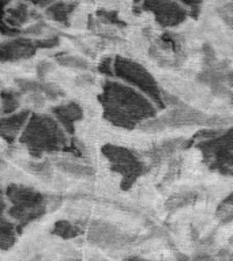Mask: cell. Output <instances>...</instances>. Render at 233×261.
I'll list each match as a JSON object with an SVG mask.
<instances>
[{"label": "cell", "mask_w": 233, "mask_h": 261, "mask_svg": "<svg viewBox=\"0 0 233 261\" xmlns=\"http://www.w3.org/2000/svg\"><path fill=\"white\" fill-rule=\"evenodd\" d=\"M6 12L8 14V16L4 19V22L10 24V26H14V28L18 29L24 23H26L29 18H30V11H29L28 4L22 3V2L16 4L15 7L7 8Z\"/></svg>", "instance_id": "8fae6325"}, {"label": "cell", "mask_w": 233, "mask_h": 261, "mask_svg": "<svg viewBox=\"0 0 233 261\" xmlns=\"http://www.w3.org/2000/svg\"><path fill=\"white\" fill-rule=\"evenodd\" d=\"M204 0H180V3H183L184 6L190 7V12L188 15H191L192 18H198L200 12V6Z\"/></svg>", "instance_id": "44dd1931"}, {"label": "cell", "mask_w": 233, "mask_h": 261, "mask_svg": "<svg viewBox=\"0 0 233 261\" xmlns=\"http://www.w3.org/2000/svg\"><path fill=\"white\" fill-rule=\"evenodd\" d=\"M77 8V3H65V2H53L51 6L45 10V15L49 19L60 23H67L69 15L73 14L74 10Z\"/></svg>", "instance_id": "30bf717a"}, {"label": "cell", "mask_w": 233, "mask_h": 261, "mask_svg": "<svg viewBox=\"0 0 233 261\" xmlns=\"http://www.w3.org/2000/svg\"><path fill=\"white\" fill-rule=\"evenodd\" d=\"M104 116L112 124L132 129L145 120L155 116L154 106L134 87L118 82H105L101 95Z\"/></svg>", "instance_id": "6da1fadb"}, {"label": "cell", "mask_w": 233, "mask_h": 261, "mask_svg": "<svg viewBox=\"0 0 233 261\" xmlns=\"http://www.w3.org/2000/svg\"><path fill=\"white\" fill-rule=\"evenodd\" d=\"M16 85H18L20 91H26V93H38L42 90L41 83L36 81H29V79H18Z\"/></svg>", "instance_id": "e0dca14e"}, {"label": "cell", "mask_w": 233, "mask_h": 261, "mask_svg": "<svg viewBox=\"0 0 233 261\" xmlns=\"http://www.w3.org/2000/svg\"><path fill=\"white\" fill-rule=\"evenodd\" d=\"M41 91H44L45 95L49 98V99H57V98H60L64 95V91L60 89V87H57L55 85H42V90Z\"/></svg>", "instance_id": "d6986e66"}, {"label": "cell", "mask_w": 233, "mask_h": 261, "mask_svg": "<svg viewBox=\"0 0 233 261\" xmlns=\"http://www.w3.org/2000/svg\"><path fill=\"white\" fill-rule=\"evenodd\" d=\"M20 142L28 146L33 156L40 158L44 152H57L64 148L67 139L55 118L42 114H33L28 118Z\"/></svg>", "instance_id": "7a4b0ae2"}, {"label": "cell", "mask_w": 233, "mask_h": 261, "mask_svg": "<svg viewBox=\"0 0 233 261\" xmlns=\"http://www.w3.org/2000/svg\"><path fill=\"white\" fill-rule=\"evenodd\" d=\"M2 193H3V191H2V189H0V197H2Z\"/></svg>", "instance_id": "f546056e"}, {"label": "cell", "mask_w": 233, "mask_h": 261, "mask_svg": "<svg viewBox=\"0 0 233 261\" xmlns=\"http://www.w3.org/2000/svg\"><path fill=\"white\" fill-rule=\"evenodd\" d=\"M29 118V112H14L7 114L6 117L0 118V135L3 136L7 143H12L15 140L18 132L24 129Z\"/></svg>", "instance_id": "52a82bcc"}, {"label": "cell", "mask_w": 233, "mask_h": 261, "mask_svg": "<svg viewBox=\"0 0 233 261\" xmlns=\"http://www.w3.org/2000/svg\"><path fill=\"white\" fill-rule=\"evenodd\" d=\"M34 41L25 37H14L11 40L0 44V61L2 63H14V61L30 59L36 55Z\"/></svg>", "instance_id": "8992f818"}, {"label": "cell", "mask_w": 233, "mask_h": 261, "mask_svg": "<svg viewBox=\"0 0 233 261\" xmlns=\"http://www.w3.org/2000/svg\"><path fill=\"white\" fill-rule=\"evenodd\" d=\"M60 44V40L59 37H49L46 40H37L34 41V45H36L37 49H46V48H55L57 45Z\"/></svg>", "instance_id": "603a6c76"}, {"label": "cell", "mask_w": 233, "mask_h": 261, "mask_svg": "<svg viewBox=\"0 0 233 261\" xmlns=\"http://www.w3.org/2000/svg\"><path fill=\"white\" fill-rule=\"evenodd\" d=\"M53 232H55L56 236L61 237V238L68 240V238L77 237L81 231L78 230V227H75V226H73V224L69 223V222L60 220V222H57V223L55 224V230H53Z\"/></svg>", "instance_id": "5bb4252c"}, {"label": "cell", "mask_w": 233, "mask_h": 261, "mask_svg": "<svg viewBox=\"0 0 233 261\" xmlns=\"http://www.w3.org/2000/svg\"><path fill=\"white\" fill-rule=\"evenodd\" d=\"M29 2L32 4H34V6L38 8H46L48 6H51L53 2H56V0H29Z\"/></svg>", "instance_id": "4316f807"}, {"label": "cell", "mask_w": 233, "mask_h": 261, "mask_svg": "<svg viewBox=\"0 0 233 261\" xmlns=\"http://www.w3.org/2000/svg\"><path fill=\"white\" fill-rule=\"evenodd\" d=\"M132 261H143V260H132Z\"/></svg>", "instance_id": "4dcf8cb0"}, {"label": "cell", "mask_w": 233, "mask_h": 261, "mask_svg": "<svg viewBox=\"0 0 233 261\" xmlns=\"http://www.w3.org/2000/svg\"><path fill=\"white\" fill-rule=\"evenodd\" d=\"M98 18H101L104 20V23H112L116 24V26H124V22H123L120 18H119L118 12L116 11H108V10H98L97 11Z\"/></svg>", "instance_id": "2e32d148"}, {"label": "cell", "mask_w": 233, "mask_h": 261, "mask_svg": "<svg viewBox=\"0 0 233 261\" xmlns=\"http://www.w3.org/2000/svg\"><path fill=\"white\" fill-rule=\"evenodd\" d=\"M30 170L38 175H49L51 174V165H49V162L32 163Z\"/></svg>", "instance_id": "cb8c5ba5"}, {"label": "cell", "mask_w": 233, "mask_h": 261, "mask_svg": "<svg viewBox=\"0 0 233 261\" xmlns=\"http://www.w3.org/2000/svg\"><path fill=\"white\" fill-rule=\"evenodd\" d=\"M57 63L64 67H71V68H79V69H87L89 64L87 61L81 59L78 56H69V55H64L57 59Z\"/></svg>", "instance_id": "9a60e30c"}, {"label": "cell", "mask_w": 233, "mask_h": 261, "mask_svg": "<svg viewBox=\"0 0 233 261\" xmlns=\"http://www.w3.org/2000/svg\"><path fill=\"white\" fill-rule=\"evenodd\" d=\"M113 75L123 79L131 86L138 87L141 91L146 93L149 98L157 101L161 105V91L155 83L154 77L143 68L142 65L123 57H116L113 60ZM162 106V105H161Z\"/></svg>", "instance_id": "3957f363"}, {"label": "cell", "mask_w": 233, "mask_h": 261, "mask_svg": "<svg viewBox=\"0 0 233 261\" xmlns=\"http://www.w3.org/2000/svg\"><path fill=\"white\" fill-rule=\"evenodd\" d=\"M142 8L151 12L162 28H175L187 19L188 11L173 0H143Z\"/></svg>", "instance_id": "5b68a950"}, {"label": "cell", "mask_w": 233, "mask_h": 261, "mask_svg": "<svg viewBox=\"0 0 233 261\" xmlns=\"http://www.w3.org/2000/svg\"><path fill=\"white\" fill-rule=\"evenodd\" d=\"M102 151L112 163V169L114 171H119L124 177L123 188H130L131 184H134L135 179L146 170L142 162H139L136 156L127 148L108 144L102 148Z\"/></svg>", "instance_id": "277c9868"}, {"label": "cell", "mask_w": 233, "mask_h": 261, "mask_svg": "<svg viewBox=\"0 0 233 261\" xmlns=\"http://www.w3.org/2000/svg\"><path fill=\"white\" fill-rule=\"evenodd\" d=\"M15 244V226L0 218V249L7 250Z\"/></svg>", "instance_id": "7c38bea8"}, {"label": "cell", "mask_w": 233, "mask_h": 261, "mask_svg": "<svg viewBox=\"0 0 233 261\" xmlns=\"http://www.w3.org/2000/svg\"><path fill=\"white\" fill-rule=\"evenodd\" d=\"M19 108V101L16 98H10V99H3V103H2V109H0V113L7 116V114H11L14 112H16V109Z\"/></svg>", "instance_id": "ac0fdd59"}, {"label": "cell", "mask_w": 233, "mask_h": 261, "mask_svg": "<svg viewBox=\"0 0 233 261\" xmlns=\"http://www.w3.org/2000/svg\"><path fill=\"white\" fill-rule=\"evenodd\" d=\"M167 121H164L165 125L181 126V125H194V124H200L203 122L204 116L199 112L187 108H177L169 112L167 116Z\"/></svg>", "instance_id": "9c48e42d"}, {"label": "cell", "mask_w": 233, "mask_h": 261, "mask_svg": "<svg viewBox=\"0 0 233 261\" xmlns=\"http://www.w3.org/2000/svg\"><path fill=\"white\" fill-rule=\"evenodd\" d=\"M139 2H142V0H134V3H135V4H138Z\"/></svg>", "instance_id": "f1b7e54d"}, {"label": "cell", "mask_w": 233, "mask_h": 261, "mask_svg": "<svg viewBox=\"0 0 233 261\" xmlns=\"http://www.w3.org/2000/svg\"><path fill=\"white\" fill-rule=\"evenodd\" d=\"M4 15H6V4L0 3V19H4Z\"/></svg>", "instance_id": "83f0119b"}, {"label": "cell", "mask_w": 233, "mask_h": 261, "mask_svg": "<svg viewBox=\"0 0 233 261\" xmlns=\"http://www.w3.org/2000/svg\"><path fill=\"white\" fill-rule=\"evenodd\" d=\"M57 166L60 167V170L68 174L77 175V177H87V175L93 174V169L86 165L81 163H73V162H59Z\"/></svg>", "instance_id": "4fadbf2b"}, {"label": "cell", "mask_w": 233, "mask_h": 261, "mask_svg": "<svg viewBox=\"0 0 233 261\" xmlns=\"http://www.w3.org/2000/svg\"><path fill=\"white\" fill-rule=\"evenodd\" d=\"M46 28V24L44 23V22H37V23L32 24L30 28L25 29L24 33L25 34H28V36H38V34H41L42 33V30Z\"/></svg>", "instance_id": "d4e9b609"}, {"label": "cell", "mask_w": 233, "mask_h": 261, "mask_svg": "<svg viewBox=\"0 0 233 261\" xmlns=\"http://www.w3.org/2000/svg\"><path fill=\"white\" fill-rule=\"evenodd\" d=\"M82 109L81 106L77 105L75 102H69L65 105L57 106L53 109V116L55 120L59 122V125L63 126L65 132L73 134L74 132V122L82 118Z\"/></svg>", "instance_id": "ba28073f"}, {"label": "cell", "mask_w": 233, "mask_h": 261, "mask_svg": "<svg viewBox=\"0 0 233 261\" xmlns=\"http://www.w3.org/2000/svg\"><path fill=\"white\" fill-rule=\"evenodd\" d=\"M53 69V64H51V63H46V61H44V63H40V64L37 65V73H38V76L42 79V77L46 75V73H49Z\"/></svg>", "instance_id": "484cf974"}, {"label": "cell", "mask_w": 233, "mask_h": 261, "mask_svg": "<svg viewBox=\"0 0 233 261\" xmlns=\"http://www.w3.org/2000/svg\"><path fill=\"white\" fill-rule=\"evenodd\" d=\"M20 33V29L14 28V26H10L8 23L4 22V19H0V34H3L6 37H18Z\"/></svg>", "instance_id": "7402d4cb"}, {"label": "cell", "mask_w": 233, "mask_h": 261, "mask_svg": "<svg viewBox=\"0 0 233 261\" xmlns=\"http://www.w3.org/2000/svg\"><path fill=\"white\" fill-rule=\"evenodd\" d=\"M98 72L106 76H114L113 75V59L112 57H105L98 65Z\"/></svg>", "instance_id": "ffe728a7"}]
</instances>
